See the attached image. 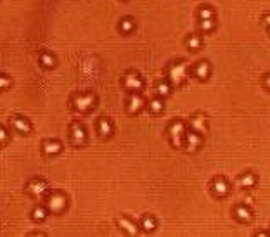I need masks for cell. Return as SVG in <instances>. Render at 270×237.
<instances>
[{
	"mask_svg": "<svg viewBox=\"0 0 270 237\" xmlns=\"http://www.w3.org/2000/svg\"><path fill=\"white\" fill-rule=\"evenodd\" d=\"M47 189H49V185H47V182L42 180V178H33V180L28 182L26 185V191L30 192L31 196H35V198H42L47 192Z\"/></svg>",
	"mask_w": 270,
	"mask_h": 237,
	"instance_id": "52a82bcc",
	"label": "cell"
},
{
	"mask_svg": "<svg viewBox=\"0 0 270 237\" xmlns=\"http://www.w3.org/2000/svg\"><path fill=\"white\" fill-rule=\"evenodd\" d=\"M198 16H199V19H215V10L211 9L210 5H201Z\"/></svg>",
	"mask_w": 270,
	"mask_h": 237,
	"instance_id": "603a6c76",
	"label": "cell"
},
{
	"mask_svg": "<svg viewBox=\"0 0 270 237\" xmlns=\"http://www.w3.org/2000/svg\"><path fill=\"white\" fill-rule=\"evenodd\" d=\"M68 206V198L59 191H54L47 196L45 199V208L50 213H63Z\"/></svg>",
	"mask_w": 270,
	"mask_h": 237,
	"instance_id": "6da1fadb",
	"label": "cell"
},
{
	"mask_svg": "<svg viewBox=\"0 0 270 237\" xmlns=\"http://www.w3.org/2000/svg\"><path fill=\"white\" fill-rule=\"evenodd\" d=\"M123 85H125V89L132 90V92H137V90H140L142 87H144V80L140 78V75L135 71H130L125 75V78H123Z\"/></svg>",
	"mask_w": 270,
	"mask_h": 237,
	"instance_id": "8992f818",
	"label": "cell"
},
{
	"mask_svg": "<svg viewBox=\"0 0 270 237\" xmlns=\"http://www.w3.org/2000/svg\"><path fill=\"white\" fill-rule=\"evenodd\" d=\"M118 225L123 229V231L127 232V234H130V236H135V234H137V232H138L137 225H135L132 220H129V218H125V217H118Z\"/></svg>",
	"mask_w": 270,
	"mask_h": 237,
	"instance_id": "9a60e30c",
	"label": "cell"
},
{
	"mask_svg": "<svg viewBox=\"0 0 270 237\" xmlns=\"http://www.w3.org/2000/svg\"><path fill=\"white\" fill-rule=\"evenodd\" d=\"M69 138H71V142L76 145H82L83 142L87 140V132H85V128H83L82 123H78V121L71 123V126H69Z\"/></svg>",
	"mask_w": 270,
	"mask_h": 237,
	"instance_id": "5b68a950",
	"label": "cell"
},
{
	"mask_svg": "<svg viewBox=\"0 0 270 237\" xmlns=\"http://www.w3.org/2000/svg\"><path fill=\"white\" fill-rule=\"evenodd\" d=\"M187 76V64L184 61H177V63L168 66V83L170 85H180Z\"/></svg>",
	"mask_w": 270,
	"mask_h": 237,
	"instance_id": "7a4b0ae2",
	"label": "cell"
},
{
	"mask_svg": "<svg viewBox=\"0 0 270 237\" xmlns=\"http://www.w3.org/2000/svg\"><path fill=\"white\" fill-rule=\"evenodd\" d=\"M61 149H63V144L59 140H43L42 144V151L45 156L57 154V152H61Z\"/></svg>",
	"mask_w": 270,
	"mask_h": 237,
	"instance_id": "7c38bea8",
	"label": "cell"
},
{
	"mask_svg": "<svg viewBox=\"0 0 270 237\" xmlns=\"http://www.w3.org/2000/svg\"><path fill=\"white\" fill-rule=\"evenodd\" d=\"M170 140L175 147H180L184 144V135H185V125L182 121H173L168 128Z\"/></svg>",
	"mask_w": 270,
	"mask_h": 237,
	"instance_id": "3957f363",
	"label": "cell"
},
{
	"mask_svg": "<svg viewBox=\"0 0 270 237\" xmlns=\"http://www.w3.org/2000/svg\"><path fill=\"white\" fill-rule=\"evenodd\" d=\"M234 215H236V218L237 220H241V222H250L251 218H253V215H251V210L246 206V204H239V206L234 210Z\"/></svg>",
	"mask_w": 270,
	"mask_h": 237,
	"instance_id": "2e32d148",
	"label": "cell"
},
{
	"mask_svg": "<svg viewBox=\"0 0 270 237\" xmlns=\"http://www.w3.org/2000/svg\"><path fill=\"white\" fill-rule=\"evenodd\" d=\"M96 106V97L92 94H87V96H76L73 99V108L80 113H87Z\"/></svg>",
	"mask_w": 270,
	"mask_h": 237,
	"instance_id": "277c9868",
	"label": "cell"
},
{
	"mask_svg": "<svg viewBox=\"0 0 270 237\" xmlns=\"http://www.w3.org/2000/svg\"><path fill=\"white\" fill-rule=\"evenodd\" d=\"M192 71H194V75L198 76L199 80H206L208 76H210V73H211V66H210V63H208V61H199Z\"/></svg>",
	"mask_w": 270,
	"mask_h": 237,
	"instance_id": "5bb4252c",
	"label": "cell"
},
{
	"mask_svg": "<svg viewBox=\"0 0 270 237\" xmlns=\"http://www.w3.org/2000/svg\"><path fill=\"white\" fill-rule=\"evenodd\" d=\"M97 130H99L101 137H109L113 133V125L106 118H101L99 121H97Z\"/></svg>",
	"mask_w": 270,
	"mask_h": 237,
	"instance_id": "ac0fdd59",
	"label": "cell"
},
{
	"mask_svg": "<svg viewBox=\"0 0 270 237\" xmlns=\"http://www.w3.org/2000/svg\"><path fill=\"white\" fill-rule=\"evenodd\" d=\"M201 142H203L201 133H198V132H194V130H191V132H185L184 144H182V145H185V149H187L189 152H192V151H196V149H199Z\"/></svg>",
	"mask_w": 270,
	"mask_h": 237,
	"instance_id": "ba28073f",
	"label": "cell"
},
{
	"mask_svg": "<svg viewBox=\"0 0 270 237\" xmlns=\"http://www.w3.org/2000/svg\"><path fill=\"white\" fill-rule=\"evenodd\" d=\"M170 92H171V85H170V83L161 82V83H158V85H156V94H158L159 97L170 96Z\"/></svg>",
	"mask_w": 270,
	"mask_h": 237,
	"instance_id": "d4e9b609",
	"label": "cell"
},
{
	"mask_svg": "<svg viewBox=\"0 0 270 237\" xmlns=\"http://www.w3.org/2000/svg\"><path fill=\"white\" fill-rule=\"evenodd\" d=\"M7 142H9V132L3 126H0V149L5 147Z\"/></svg>",
	"mask_w": 270,
	"mask_h": 237,
	"instance_id": "f1b7e54d",
	"label": "cell"
},
{
	"mask_svg": "<svg viewBox=\"0 0 270 237\" xmlns=\"http://www.w3.org/2000/svg\"><path fill=\"white\" fill-rule=\"evenodd\" d=\"M135 28V21L134 17H123L122 23H120V30L123 31V33H130Z\"/></svg>",
	"mask_w": 270,
	"mask_h": 237,
	"instance_id": "7402d4cb",
	"label": "cell"
},
{
	"mask_svg": "<svg viewBox=\"0 0 270 237\" xmlns=\"http://www.w3.org/2000/svg\"><path fill=\"white\" fill-rule=\"evenodd\" d=\"M10 78L7 75H0V92H3V90H7L10 87Z\"/></svg>",
	"mask_w": 270,
	"mask_h": 237,
	"instance_id": "83f0119b",
	"label": "cell"
},
{
	"mask_svg": "<svg viewBox=\"0 0 270 237\" xmlns=\"http://www.w3.org/2000/svg\"><path fill=\"white\" fill-rule=\"evenodd\" d=\"M47 213H49V210H47L45 206H36L33 211H31V218H33L35 222H43L47 218Z\"/></svg>",
	"mask_w": 270,
	"mask_h": 237,
	"instance_id": "ffe728a7",
	"label": "cell"
},
{
	"mask_svg": "<svg viewBox=\"0 0 270 237\" xmlns=\"http://www.w3.org/2000/svg\"><path fill=\"white\" fill-rule=\"evenodd\" d=\"M140 225H142V229H144V231L151 232V231H154V229H156V225H158V224H156V220H154V218H152V217H149V215H147V217H144V218H142Z\"/></svg>",
	"mask_w": 270,
	"mask_h": 237,
	"instance_id": "484cf974",
	"label": "cell"
},
{
	"mask_svg": "<svg viewBox=\"0 0 270 237\" xmlns=\"http://www.w3.org/2000/svg\"><path fill=\"white\" fill-rule=\"evenodd\" d=\"M40 64H42L43 68H54L56 66V57L50 52H42L40 54Z\"/></svg>",
	"mask_w": 270,
	"mask_h": 237,
	"instance_id": "d6986e66",
	"label": "cell"
},
{
	"mask_svg": "<svg viewBox=\"0 0 270 237\" xmlns=\"http://www.w3.org/2000/svg\"><path fill=\"white\" fill-rule=\"evenodd\" d=\"M163 108H165V104H163L161 99H152L149 102V111L151 113H161Z\"/></svg>",
	"mask_w": 270,
	"mask_h": 237,
	"instance_id": "4316f807",
	"label": "cell"
},
{
	"mask_svg": "<svg viewBox=\"0 0 270 237\" xmlns=\"http://www.w3.org/2000/svg\"><path fill=\"white\" fill-rule=\"evenodd\" d=\"M206 121H208V118L204 115H194L191 118V128L194 130V132H198V133H206Z\"/></svg>",
	"mask_w": 270,
	"mask_h": 237,
	"instance_id": "8fae6325",
	"label": "cell"
},
{
	"mask_svg": "<svg viewBox=\"0 0 270 237\" xmlns=\"http://www.w3.org/2000/svg\"><path fill=\"white\" fill-rule=\"evenodd\" d=\"M264 23L270 28V14H267V16H264Z\"/></svg>",
	"mask_w": 270,
	"mask_h": 237,
	"instance_id": "4dcf8cb0",
	"label": "cell"
},
{
	"mask_svg": "<svg viewBox=\"0 0 270 237\" xmlns=\"http://www.w3.org/2000/svg\"><path fill=\"white\" fill-rule=\"evenodd\" d=\"M10 126H12L16 132L23 133V135H28V133L31 132V123L28 121L24 116H14V118L10 119Z\"/></svg>",
	"mask_w": 270,
	"mask_h": 237,
	"instance_id": "9c48e42d",
	"label": "cell"
},
{
	"mask_svg": "<svg viewBox=\"0 0 270 237\" xmlns=\"http://www.w3.org/2000/svg\"><path fill=\"white\" fill-rule=\"evenodd\" d=\"M201 45H203V40H201V36H199V35H191L187 38V47L191 50H199V49H201Z\"/></svg>",
	"mask_w": 270,
	"mask_h": 237,
	"instance_id": "44dd1931",
	"label": "cell"
},
{
	"mask_svg": "<svg viewBox=\"0 0 270 237\" xmlns=\"http://www.w3.org/2000/svg\"><path fill=\"white\" fill-rule=\"evenodd\" d=\"M215 19H199V30L204 31V33H210V31L215 30Z\"/></svg>",
	"mask_w": 270,
	"mask_h": 237,
	"instance_id": "cb8c5ba5",
	"label": "cell"
},
{
	"mask_svg": "<svg viewBox=\"0 0 270 237\" xmlns=\"http://www.w3.org/2000/svg\"><path fill=\"white\" fill-rule=\"evenodd\" d=\"M211 191H213L215 196H218V198H224V196H227L229 192H231V185H229V182L225 180V178L217 177L213 180V184H211Z\"/></svg>",
	"mask_w": 270,
	"mask_h": 237,
	"instance_id": "30bf717a",
	"label": "cell"
},
{
	"mask_svg": "<svg viewBox=\"0 0 270 237\" xmlns=\"http://www.w3.org/2000/svg\"><path fill=\"white\" fill-rule=\"evenodd\" d=\"M144 104H145L144 97H140L138 94H134V96H130L129 101H127V109H129L130 113H138L144 108Z\"/></svg>",
	"mask_w": 270,
	"mask_h": 237,
	"instance_id": "4fadbf2b",
	"label": "cell"
},
{
	"mask_svg": "<svg viewBox=\"0 0 270 237\" xmlns=\"http://www.w3.org/2000/svg\"><path fill=\"white\" fill-rule=\"evenodd\" d=\"M237 184L241 185L243 189H251V187H255V184H257V177H255V173H244L243 177H239L237 178Z\"/></svg>",
	"mask_w": 270,
	"mask_h": 237,
	"instance_id": "e0dca14e",
	"label": "cell"
},
{
	"mask_svg": "<svg viewBox=\"0 0 270 237\" xmlns=\"http://www.w3.org/2000/svg\"><path fill=\"white\" fill-rule=\"evenodd\" d=\"M264 85L267 87V89H270V75L265 76V80H264Z\"/></svg>",
	"mask_w": 270,
	"mask_h": 237,
	"instance_id": "f546056e",
	"label": "cell"
}]
</instances>
